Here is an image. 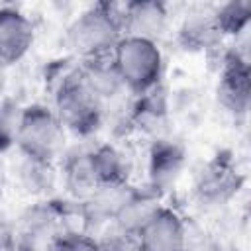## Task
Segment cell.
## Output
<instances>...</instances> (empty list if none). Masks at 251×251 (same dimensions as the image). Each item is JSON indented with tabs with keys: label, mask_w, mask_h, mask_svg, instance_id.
I'll use <instances>...</instances> for the list:
<instances>
[{
	"label": "cell",
	"mask_w": 251,
	"mask_h": 251,
	"mask_svg": "<svg viewBox=\"0 0 251 251\" xmlns=\"http://www.w3.org/2000/svg\"><path fill=\"white\" fill-rule=\"evenodd\" d=\"M124 37L120 6L98 2L73 20L67 29V43L82 61L112 55Z\"/></svg>",
	"instance_id": "1"
},
{
	"label": "cell",
	"mask_w": 251,
	"mask_h": 251,
	"mask_svg": "<svg viewBox=\"0 0 251 251\" xmlns=\"http://www.w3.org/2000/svg\"><path fill=\"white\" fill-rule=\"evenodd\" d=\"M53 112L67 131L88 135L98 129L104 118L102 102L84 84L78 67L59 75L53 86Z\"/></svg>",
	"instance_id": "2"
},
{
	"label": "cell",
	"mask_w": 251,
	"mask_h": 251,
	"mask_svg": "<svg viewBox=\"0 0 251 251\" xmlns=\"http://www.w3.org/2000/svg\"><path fill=\"white\" fill-rule=\"evenodd\" d=\"M67 129L49 106L31 104L20 110L16 126V147L22 155L53 163L63 155Z\"/></svg>",
	"instance_id": "3"
},
{
	"label": "cell",
	"mask_w": 251,
	"mask_h": 251,
	"mask_svg": "<svg viewBox=\"0 0 251 251\" xmlns=\"http://www.w3.org/2000/svg\"><path fill=\"white\" fill-rule=\"evenodd\" d=\"M112 63L131 94H145L159 86L165 61L159 45L149 39L124 35L112 51Z\"/></svg>",
	"instance_id": "4"
},
{
	"label": "cell",
	"mask_w": 251,
	"mask_h": 251,
	"mask_svg": "<svg viewBox=\"0 0 251 251\" xmlns=\"http://www.w3.org/2000/svg\"><path fill=\"white\" fill-rule=\"evenodd\" d=\"M67 233L63 208L53 202H35L20 216L18 247L25 251H51Z\"/></svg>",
	"instance_id": "5"
},
{
	"label": "cell",
	"mask_w": 251,
	"mask_h": 251,
	"mask_svg": "<svg viewBox=\"0 0 251 251\" xmlns=\"http://www.w3.org/2000/svg\"><path fill=\"white\" fill-rule=\"evenodd\" d=\"M241 186V175L233 161L226 155H216L196 176L194 194L202 206L226 204Z\"/></svg>",
	"instance_id": "6"
},
{
	"label": "cell",
	"mask_w": 251,
	"mask_h": 251,
	"mask_svg": "<svg viewBox=\"0 0 251 251\" xmlns=\"http://www.w3.org/2000/svg\"><path fill=\"white\" fill-rule=\"evenodd\" d=\"M218 98L222 106L233 116H245L251 100V82H249V59L245 53L229 51L224 57Z\"/></svg>",
	"instance_id": "7"
},
{
	"label": "cell",
	"mask_w": 251,
	"mask_h": 251,
	"mask_svg": "<svg viewBox=\"0 0 251 251\" xmlns=\"http://www.w3.org/2000/svg\"><path fill=\"white\" fill-rule=\"evenodd\" d=\"M137 237L143 251H186L188 226L178 212L163 206Z\"/></svg>",
	"instance_id": "8"
},
{
	"label": "cell",
	"mask_w": 251,
	"mask_h": 251,
	"mask_svg": "<svg viewBox=\"0 0 251 251\" xmlns=\"http://www.w3.org/2000/svg\"><path fill=\"white\" fill-rule=\"evenodd\" d=\"M124 35L155 41L165 33L169 25V10L157 0H133L120 6Z\"/></svg>",
	"instance_id": "9"
},
{
	"label": "cell",
	"mask_w": 251,
	"mask_h": 251,
	"mask_svg": "<svg viewBox=\"0 0 251 251\" xmlns=\"http://www.w3.org/2000/svg\"><path fill=\"white\" fill-rule=\"evenodd\" d=\"M35 41L33 22L12 6L0 8V61L8 67L22 61Z\"/></svg>",
	"instance_id": "10"
},
{
	"label": "cell",
	"mask_w": 251,
	"mask_h": 251,
	"mask_svg": "<svg viewBox=\"0 0 251 251\" xmlns=\"http://www.w3.org/2000/svg\"><path fill=\"white\" fill-rule=\"evenodd\" d=\"M184 151L178 143L157 137L149 149V188L157 194L173 188L184 173Z\"/></svg>",
	"instance_id": "11"
},
{
	"label": "cell",
	"mask_w": 251,
	"mask_h": 251,
	"mask_svg": "<svg viewBox=\"0 0 251 251\" xmlns=\"http://www.w3.org/2000/svg\"><path fill=\"white\" fill-rule=\"evenodd\" d=\"M131 190L133 186L129 182H104L94 186L84 198H80V216L84 224L90 227L114 224L116 214Z\"/></svg>",
	"instance_id": "12"
},
{
	"label": "cell",
	"mask_w": 251,
	"mask_h": 251,
	"mask_svg": "<svg viewBox=\"0 0 251 251\" xmlns=\"http://www.w3.org/2000/svg\"><path fill=\"white\" fill-rule=\"evenodd\" d=\"M161 208V194L151 188H133L114 218V231L137 237Z\"/></svg>",
	"instance_id": "13"
},
{
	"label": "cell",
	"mask_w": 251,
	"mask_h": 251,
	"mask_svg": "<svg viewBox=\"0 0 251 251\" xmlns=\"http://www.w3.org/2000/svg\"><path fill=\"white\" fill-rule=\"evenodd\" d=\"M78 71H80L84 84L102 102L104 110H106V104L120 100L124 96V92H127L126 84L122 82V78L112 63V55L82 61V65H78Z\"/></svg>",
	"instance_id": "14"
},
{
	"label": "cell",
	"mask_w": 251,
	"mask_h": 251,
	"mask_svg": "<svg viewBox=\"0 0 251 251\" xmlns=\"http://www.w3.org/2000/svg\"><path fill=\"white\" fill-rule=\"evenodd\" d=\"M178 35L186 49L196 51L216 47L224 37L216 18V10H196L188 14L178 29Z\"/></svg>",
	"instance_id": "15"
},
{
	"label": "cell",
	"mask_w": 251,
	"mask_h": 251,
	"mask_svg": "<svg viewBox=\"0 0 251 251\" xmlns=\"http://www.w3.org/2000/svg\"><path fill=\"white\" fill-rule=\"evenodd\" d=\"M20 159L14 163V180L20 190L29 196H47L57 182V173L53 163L37 161L25 155H18Z\"/></svg>",
	"instance_id": "16"
},
{
	"label": "cell",
	"mask_w": 251,
	"mask_h": 251,
	"mask_svg": "<svg viewBox=\"0 0 251 251\" xmlns=\"http://www.w3.org/2000/svg\"><path fill=\"white\" fill-rule=\"evenodd\" d=\"M90 163H92V171L96 176L98 184L104 182H129V163L124 151H120L118 147L104 143V145H96L90 147Z\"/></svg>",
	"instance_id": "17"
},
{
	"label": "cell",
	"mask_w": 251,
	"mask_h": 251,
	"mask_svg": "<svg viewBox=\"0 0 251 251\" xmlns=\"http://www.w3.org/2000/svg\"><path fill=\"white\" fill-rule=\"evenodd\" d=\"M216 18L224 35H241L247 31L251 20V4L245 0L222 4L216 8Z\"/></svg>",
	"instance_id": "18"
},
{
	"label": "cell",
	"mask_w": 251,
	"mask_h": 251,
	"mask_svg": "<svg viewBox=\"0 0 251 251\" xmlns=\"http://www.w3.org/2000/svg\"><path fill=\"white\" fill-rule=\"evenodd\" d=\"M20 110L8 102L0 100V155L6 153L16 143V126Z\"/></svg>",
	"instance_id": "19"
},
{
	"label": "cell",
	"mask_w": 251,
	"mask_h": 251,
	"mask_svg": "<svg viewBox=\"0 0 251 251\" xmlns=\"http://www.w3.org/2000/svg\"><path fill=\"white\" fill-rule=\"evenodd\" d=\"M98 249L100 251H143L139 237L120 233V231H112L102 239H98Z\"/></svg>",
	"instance_id": "20"
},
{
	"label": "cell",
	"mask_w": 251,
	"mask_h": 251,
	"mask_svg": "<svg viewBox=\"0 0 251 251\" xmlns=\"http://www.w3.org/2000/svg\"><path fill=\"white\" fill-rule=\"evenodd\" d=\"M51 251H100L98 249V239L86 233H67L63 235Z\"/></svg>",
	"instance_id": "21"
},
{
	"label": "cell",
	"mask_w": 251,
	"mask_h": 251,
	"mask_svg": "<svg viewBox=\"0 0 251 251\" xmlns=\"http://www.w3.org/2000/svg\"><path fill=\"white\" fill-rule=\"evenodd\" d=\"M6 84H8V67L0 61V98H2L4 90H6Z\"/></svg>",
	"instance_id": "22"
},
{
	"label": "cell",
	"mask_w": 251,
	"mask_h": 251,
	"mask_svg": "<svg viewBox=\"0 0 251 251\" xmlns=\"http://www.w3.org/2000/svg\"><path fill=\"white\" fill-rule=\"evenodd\" d=\"M2 237H4V233H2V227H0V243H2Z\"/></svg>",
	"instance_id": "23"
},
{
	"label": "cell",
	"mask_w": 251,
	"mask_h": 251,
	"mask_svg": "<svg viewBox=\"0 0 251 251\" xmlns=\"http://www.w3.org/2000/svg\"><path fill=\"white\" fill-rule=\"evenodd\" d=\"M12 251H25V249H20V247H16V249H12Z\"/></svg>",
	"instance_id": "24"
},
{
	"label": "cell",
	"mask_w": 251,
	"mask_h": 251,
	"mask_svg": "<svg viewBox=\"0 0 251 251\" xmlns=\"http://www.w3.org/2000/svg\"><path fill=\"white\" fill-rule=\"evenodd\" d=\"M202 251H204V249H202Z\"/></svg>",
	"instance_id": "25"
}]
</instances>
